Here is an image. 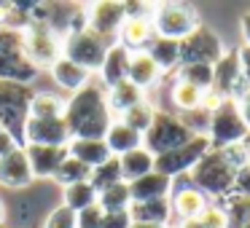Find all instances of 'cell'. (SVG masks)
<instances>
[{
	"label": "cell",
	"instance_id": "obj_27",
	"mask_svg": "<svg viewBox=\"0 0 250 228\" xmlns=\"http://www.w3.org/2000/svg\"><path fill=\"white\" fill-rule=\"evenodd\" d=\"M146 99V92L143 89H137L132 81H121L116 83V86L108 89V105H110V113L119 118V115H124L129 108H135L137 102H143Z\"/></svg>",
	"mask_w": 250,
	"mask_h": 228
},
{
	"label": "cell",
	"instance_id": "obj_24",
	"mask_svg": "<svg viewBox=\"0 0 250 228\" xmlns=\"http://www.w3.org/2000/svg\"><path fill=\"white\" fill-rule=\"evenodd\" d=\"M162 76L164 73L159 70V65L146 54V51H135V54L129 57V73H126V81H132L137 89L146 92V89L156 86Z\"/></svg>",
	"mask_w": 250,
	"mask_h": 228
},
{
	"label": "cell",
	"instance_id": "obj_6",
	"mask_svg": "<svg viewBox=\"0 0 250 228\" xmlns=\"http://www.w3.org/2000/svg\"><path fill=\"white\" fill-rule=\"evenodd\" d=\"M191 137H196V134H191V129L178 118V113L156 110L151 129L143 134V148L151 151L153 156H162V153H169V151H175V148L186 145Z\"/></svg>",
	"mask_w": 250,
	"mask_h": 228
},
{
	"label": "cell",
	"instance_id": "obj_28",
	"mask_svg": "<svg viewBox=\"0 0 250 228\" xmlns=\"http://www.w3.org/2000/svg\"><path fill=\"white\" fill-rule=\"evenodd\" d=\"M65 102L67 99L57 97V94L38 92L27 99V118H60V115H65Z\"/></svg>",
	"mask_w": 250,
	"mask_h": 228
},
{
	"label": "cell",
	"instance_id": "obj_34",
	"mask_svg": "<svg viewBox=\"0 0 250 228\" xmlns=\"http://www.w3.org/2000/svg\"><path fill=\"white\" fill-rule=\"evenodd\" d=\"M89 183L94 185V190H105V188H110V185H116V183H124V177H121V164H119V158L116 156H110L105 164H100V167H94L92 169V174H89Z\"/></svg>",
	"mask_w": 250,
	"mask_h": 228
},
{
	"label": "cell",
	"instance_id": "obj_12",
	"mask_svg": "<svg viewBox=\"0 0 250 228\" xmlns=\"http://www.w3.org/2000/svg\"><path fill=\"white\" fill-rule=\"evenodd\" d=\"M169 204H172V215L178 220H191V217H199L210 207V199L191 183V174H180L172 180Z\"/></svg>",
	"mask_w": 250,
	"mask_h": 228
},
{
	"label": "cell",
	"instance_id": "obj_41",
	"mask_svg": "<svg viewBox=\"0 0 250 228\" xmlns=\"http://www.w3.org/2000/svg\"><path fill=\"white\" fill-rule=\"evenodd\" d=\"M234 193H239V196H248V199H250V161L245 164L242 169H239V174H237V183H234Z\"/></svg>",
	"mask_w": 250,
	"mask_h": 228
},
{
	"label": "cell",
	"instance_id": "obj_30",
	"mask_svg": "<svg viewBox=\"0 0 250 228\" xmlns=\"http://www.w3.org/2000/svg\"><path fill=\"white\" fill-rule=\"evenodd\" d=\"M62 204L70 207L73 212H81L86 209V207L97 204V190H94V185L89 183H76V185H67V188H62Z\"/></svg>",
	"mask_w": 250,
	"mask_h": 228
},
{
	"label": "cell",
	"instance_id": "obj_23",
	"mask_svg": "<svg viewBox=\"0 0 250 228\" xmlns=\"http://www.w3.org/2000/svg\"><path fill=\"white\" fill-rule=\"evenodd\" d=\"M105 145H108L110 156H124V153L135 151V148H143V134L140 132H135L132 126H126L124 121L116 118L113 124H110V129L105 132Z\"/></svg>",
	"mask_w": 250,
	"mask_h": 228
},
{
	"label": "cell",
	"instance_id": "obj_31",
	"mask_svg": "<svg viewBox=\"0 0 250 228\" xmlns=\"http://www.w3.org/2000/svg\"><path fill=\"white\" fill-rule=\"evenodd\" d=\"M97 204L103 212H119V209H129L132 207V193H129V183H116L110 188L97 193Z\"/></svg>",
	"mask_w": 250,
	"mask_h": 228
},
{
	"label": "cell",
	"instance_id": "obj_49",
	"mask_svg": "<svg viewBox=\"0 0 250 228\" xmlns=\"http://www.w3.org/2000/svg\"><path fill=\"white\" fill-rule=\"evenodd\" d=\"M0 132H6V129H3V126H0Z\"/></svg>",
	"mask_w": 250,
	"mask_h": 228
},
{
	"label": "cell",
	"instance_id": "obj_33",
	"mask_svg": "<svg viewBox=\"0 0 250 228\" xmlns=\"http://www.w3.org/2000/svg\"><path fill=\"white\" fill-rule=\"evenodd\" d=\"M89 174H92V169L67 153V158L60 164V169H57V174H54L51 180H54L60 188H67V185H76V183H86Z\"/></svg>",
	"mask_w": 250,
	"mask_h": 228
},
{
	"label": "cell",
	"instance_id": "obj_44",
	"mask_svg": "<svg viewBox=\"0 0 250 228\" xmlns=\"http://www.w3.org/2000/svg\"><path fill=\"white\" fill-rule=\"evenodd\" d=\"M14 148H19V142L14 140L8 132H0V156H6V153H11Z\"/></svg>",
	"mask_w": 250,
	"mask_h": 228
},
{
	"label": "cell",
	"instance_id": "obj_48",
	"mask_svg": "<svg viewBox=\"0 0 250 228\" xmlns=\"http://www.w3.org/2000/svg\"><path fill=\"white\" fill-rule=\"evenodd\" d=\"M132 228H172V226H148V223H132Z\"/></svg>",
	"mask_w": 250,
	"mask_h": 228
},
{
	"label": "cell",
	"instance_id": "obj_37",
	"mask_svg": "<svg viewBox=\"0 0 250 228\" xmlns=\"http://www.w3.org/2000/svg\"><path fill=\"white\" fill-rule=\"evenodd\" d=\"M41 228H78L76 212H73L70 207H65V204H57L54 209H51L49 215L43 217Z\"/></svg>",
	"mask_w": 250,
	"mask_h": 228
},
{
	"label": "cell",
	"instance_id": "obj_15",
	"mask_svg": "<svg viewBox=\"0 0 250 228\" xmlns=\"http://www.w3.org/2000/svg\"><path fill=\"white\" fill-rule=\"evenodd\" d=\"M33 169H30L27 153H24V145L14 148L11 153L0 156V185L11 190H22L33 183Z\"/></svg>",
	"mask_w": 250,
	"mask_h": 228
},
{
	"label": "cell",
	"instance_id": "obj_32",
	"mask_svg": "<svg viewBox=\"0 0 250 228\" xmlns=\"http://www.w3.org/2000/svg\"><path fill=\"white\" fill-rule=\"evenodd\" d=\"M223 212H226V228H245L250 223V199L248 196L231 193L223 199Z\"/></svg>",
	"mask_w": 250,
	"mask_h": 228
},
{
	"label": "cell",
	"instance_id": "obj_4",
	"mask_svg": "<svg viewBox=\"0 0 250 228\" xmlns=\"http://www.w3.org/2000/svg\"><path fill=\"white\" fill-rule=\"evenodd\" d=\"M110 46H113V40H108L103 35L92 33L89 27H83V30H76V33L62 38V57H67L70 62L81 65L92 76H97Z\"/></svg>",
	"mask_w": 250,
	"mask_h": 228
},
{
	"label": "cell",
	"instance_id": "obj_26",
	"mask_svg": "<svg viewBox=\"0 0 250 228\" xmlns=\"http://www.w3.org/2000/svg\"><path fill=\"white\" fill-rule=\"evenodd\" d=\"M146 54L156 62L162 73H172L180 67V40H169V38L153 35L151 43L146 46Z\"/></svg>",
	"mask_w": 250,
	"mask_h": 228
},
{
	"label": "cell",
	"instance_id": "obj_17",
	"mask_svg": "<svg viewBox=\"0 0 250 228\" xmlns=\"http://www.w3.org/2000/svg\"><path fill=\"white\" fill-rule=\"evenodd\" d=\"M49 76H51V81H54L60 89H65L67 94L81 92V89H83V86H86V83L94 78L89 70H83L81 65L70 62L67 57H60V59H57L54 65L49 67Z\"/></svg>",
	"mask_w": 250,
	"mask_h": 228
},
{
	"label": "cell",
	"instance_id": "obj_18",
	"mask_svg": "<svg viewBox=\"0 0 250 228\" xmlns=\"http://www.w3.org/2000/svg\"><path fill=\"white\" fill-rule=\"evenodd\" d=\"M153 38V24L151 19H137V17H126L124 24H121L119 30V38H116V43L124 46L126 51H146V46L151 43Z\"/></svg>",
	"mask_w": 250,
	"mask_h": 228
},
{
	"label": "cell",
	"instance_id": "obj_25",
	"mask_svg": "<svg viewBox=\"0 0 250 228\" xmlns=\"http://www.w3.org/2000/svg\"><path fill=\"white\" fill-rule=\"evenodd\" d=\"M119 164H121V177L124 183H135V180L146 177L148 172L156 169V156L146 148H135V151L119 156Z\"/></svg>",
	"mask_w": 250,
	"mask_h": 228
},
{
	"label": "cell",
	"instance_id": "obj_13",
	"mask_svg": "<svg viewBox=\"0 0 250 228\" xmlns=\"http://www.w3.org/2000/svg\"><path fill=\"white\" fill-rule=\"evenodd\" d=\"M73 140L65 115L60 118H27L24 121V145H60L67 148Z\"/></svg>",
	"mask_w": 250,
	"mask_h": 228
},
{
	"label": "cell",
	"instance_id": "obj_43",
	"mask_svg": "<svg viewBox=\"0 0 250 228\" xmlns=\"http://www.w3.org/2000/svg\"><path fill=\"white\" fill-rule=\"evenodd\" d=\"M237 108H239V113H242L245 124H248V129H250V86L237 97Z\"/></svg>",
	"mask_w": 250,
	"mask_h": 228
},
{
	"label": "cell",
	"instance_id": "obj_40",
	"mask_svg": "<svg viewBox=\"0 0 250 228\" xmlns=\"http://www.w3.org/2000/svg\"><path fill=\"white\" fill-rule=\"evenodd\" d=\"M103 228H132V215H129V209L105 212V217H103Z\"/></svg>",
	"mask_w": 250,
	"mask_h": 228
},
{
	"label": "cell",
	"instance_id": "obj_7",
	"mask_svg": "<svg viewBox=\"0 0 250 228\" xmlns=\"http://www.w3.org/2000/svg\"><path fill=\"white\" fill-rule=\"evenodd\" d=\"M151 24H153V35H159V38L183 40L202 22L194 6H188V3H156L151 14Z\"/></svg>",
	"mask_w": 250,
	"mask_h": 228
},
{
	"label": "cell",
	"instance_id": "obj_45",
	"mask_svg": "<svg viewBox=\"0 0 250 228\" xmlns=\"http://www.w3.org/2000/svg\"><path fill=\"white\" fill-rule=\"evenodd\" d=\"M239 27H242V38H245V43H250V11L242 17V24H239Z\"/></svg>",
	"mask_w": 250,
	"mask_h": 228
},
{
	"label": "cell",
	"instance_id": "obj_8",
	"mask_svg": "<svg viewBox=\"0 0 250 228\" xmlns=\"http://www.w3.org/2000/svg\"><path fill=\"white\" fill-rule=\"evenodd\" d=\"M22 43L27 59L38 70H49L62 57V35H57L49 24H27L22 30Z\"/></svg>",
	"mask_w": 250,
	"mask_h": 228
},
{
	"label": "cell",
	"instance_id": "obj_39",
	"mask_svg": "<svg viewBox=\"0 0 250 228\" xmlns=\"http://www.w3.org/2000/svg\"><path fill=\"white\" fill-rule=\"evenodd\" d=\"M103 217H105V212L100 209V204H92L86 209L76 212L78 228H103Z\"/></svg>",
	"mask_w": 250,
	"mask_h": 228
},
{
	"label": "cell",
	"instance_id": "obj_14",
	"mask_svg": "<svg viewBox=\"0 0 250 228\" xmlns=\"http://www.w3.org/2000/svg\"><path fill=\"white\" fill-rule=\"evenodd\" d=\"M126 19L124 3H113V0H103V3H92L86 8V24L92 33L103 35V38L113 40L119 38V30Z\"/></svg>",
	"mask_w": 250,
	"mask_h": 228
},
{
	"label": "cell",
	"instance_id": "obj_3",
	"mask_svg": "<svg viewBox=\"0 0 250 228\" xmlns=\"http://www.w3.org/2000/svg\"><path fill=\"white\" fill-rule=\"evenodd\" d=\"M38 67L27 59V51L22 43V30L0 27V83L22 86L35 81Z\"/></svg>",
	"mask_w": 250,
	"mask_h": 228
},
{
	"label": "cell",
	"instance_id": "obj_46",
	"mask_svg": "<svg viewBox=\"0 0 250 228\" xmlns=\"http://www.w3.org/2000/svg\"><path fill=\"white\" fill-rule=\"evenodd\" d=\"M239 145H242V151H245V156H248V161H250V132L248 134H245V140L239 142Z\"/></svg>",
	"mask_w": 250,
	"mask_h": 228
},
{
	"label": "cell",
	"instance_id": "obj_22",
	"mask_svg": "<svg viewBox=\"0 0 250 228\" xmlns=\"http://www.w3.org/2000/svg\"><path fill=\"white\" fill-rule=\"evenodd\" d=\"M67 153L73 158H78L81 164H86L89 169L100 167L110 158V151L105 145V140H92V137H73L67 142Z\"/></svg>",
	"mask_w": 250,
	"mask_h": 228
},
{
	"label": "cell",
	"instance_id": "obj_10",
	"mask_svg": "<svg viewBox=\"0 0 250 228\" xmlns=\"http://www.w3.org/2000/svg\"><path fill=\"white\" fill-rule=\"evenodd\" d=\"M207 151H210V140L202 137V134H196V137H191L186 145L156 156V172L167 174L169 180L180 177V174H188L191 169L202 161V156H205Z\"/></svg>",
	"mask_w": 250,
	"mask_h": 228
},
{
	"label": "cell",
	"instance_id": "obj_16",
	"mask_svg": "<svg viewBox=\"0 0 250 228\" xmlns=\"http://www.w3.org/2000/svg\"><path fill=\"white\" fill-rule=\"evenodd\" d=\"M30 169L35 180H51L60 169V164L67 158V148L60 145H24Z\"/></svg>",
	"mask_w": 250,
	"mask_h": 228
},
{
	"label": "cell",
	"instance_id": "obj_11",
	"mask_svg": "<svg viewBox=\"0 0 250 228\" xmlns=\"http://www.w3.org/2000/svg\"><path fill=\"white\" fill-rule=\"evenodd\" d=\"M245 89H248V83L242 78V67H239L237 51H226L212 65V86L207 94L218 102V99H237Z\"/></svg>",
	"mask_w": 250,
	"mask_h": 228
},
{
	"label": "cell",
	"instance_id": "obj_19",
	"mask_svg": "<svg viewBox=\"0 0 250 228\" xmlns=\"http://www.w3.org/2000/svg\"><path fill=\"white\" fill-rule=\"evenodd\" d=\"M129 57H132V51H126L124 46H119V43H113L108 49L105 62H103V67H100V73H97L100 83H103L105 89L126 81V73H129Z\"/></svg>",
	"mask_w": 250,
	"mask_h": 228
},
{
	"label": "cell",
	"instance_id": "obj_35",
	"mask_svg": "<svg viewBox=\"0 0 250 228\" xmlns=\"http://www.w3.org/2000/svg\"><path fill=\"white\" fill-rule=\"evenodd\" d=\"M153 115H156V108H153L148 99H143V102H137L135 108L126 110L124 115H119V121H124V124L132 126L135 132L146 134V132L151 129V124H153Z\"/></svg>",
	"mask_w": 250,
	"mask_h": 228
},
{
	"label": "cell",
	"instance_id": "obj_5",
	"mask_svg": "<svg viewBox=\"0 0 250 228\" xmlns=\"http://www.w3.org/2000/svg\"><path fill=\"white\" fill-rule=\"evenodd\" d=\"M242 113L237 108V99H218L215 108L210 110V126H207V140L210 148H229L239 145L248 134Z\"/></svg>",
	"mask_w": 250,
	"mask_h": 228
},
{
	"label": "cell",
	"instance_id": "obj_2",
	"mask_svg": "<svg viewBox=\"0 0 250 228\" xmlns=\"http://www.w3.org/2000/svg\"><path fill=\"white\" fill-rule=\"evenodd\" d=\"M245 164H248V156H245L242 145L210 148L188 174H191V183L207 199H226V196L234 193L237 174Z\"/></svg>",
	"mask_w": 250,
	"mask_h": 228
},
{
	"label": "cell",
	"instance_id": "obj_1",
	"mask_svg": "<svg viewBox=\"0 0 250 228\" xmlns=\"http://www.w3.org/2000/svg\"><path fill=\"white\" fill-rule=\"evenodd\" d=\"M65 121L70 126L73 137H92L103 140L116 115L108 105V89L100 83V78H92L81 92L70 94L65 102Z\"/></svg>",
	"mask_w": 250,
	"mask_h": 228
},
{
	"label": "cell",
	"instance_id": "obj_42",
	"mask_svg": "<svg viewBox=\"0 0 250 228\" xmlns=\"http://www.w3.org/2000/svg\"><path fill=\"white\" fill-rule=\"evenodd\" d=\"M237 57H239V67H242V78H245V83L250 86V43L239 46Z\"/></svg>",
	"mask_w": 250,
	"mask_h": 228
},
{
	"label": "cell",
	"instance_id": "obj_21",
	"mask_svg": "<svg viewBox=\"0 0 250 228\" xmlns=\"http://www.w3.org/2000/svg\"><path fill=\"white\" fill-rule=\"evenodd\" d=\"M129 215H132V223H148V226H169V223H172V217H175L169 199L132 201Z\"/></svg>",
	"mask_w": 250,
	"mask_h": 228
},
{
	"label": "cell",
	"instance_id": "obj_29",
	"mask_svg": "<svg viewBox=\"0 0 250 228\" xmlns=\"http://www.w3.org/2000/svg\"><path fill=\"white\" fill-rule=\"evenodd\" d=\"M169 99H172V105H175V110H178V113H188V110L205 108L207 92H202V89L191 86V83L175 81L172 89H169Z\"/></svg>",
	"mask_w": 250,
	"mask_h": 228
},
{
	"label": "cell",
	"instance_id": "obj_50",
	"mask_svg": "<svg viewBox=\"0 0 250 228\" xmlns=\"http://www.w3.org/2000/svg\"><path fill=\"white\" fill-rule=\"evenodd\" d=\"M245 228H250V223H248V226H245Z\"/></svg>",
	"mask_w": 250,
	"mask_h": 228
},
{
	"label": "cell",
	"instance_id": "obj_47",
	"mask_svg": "<svg viewBox=\"0 0 250 228\" xmlns=\"http://www.w3.org/2000/svg\"><path fill=\"white\" fill-rule=\"evenodd\" d=\"M6 226V204H3V199H0V228Z\"/></svg>",
	"mask_w": 250,
	"mask_h": 228
},
{
	"label": "cell",
	"instance_id": "obj_9",
	"mask_svg": "<svg viewBox=\"0 0 250 228\" xmlns=\"http://www.w3.org/2000/svg\"><path fill=\"white\" fill-rule=\"evenodd\" d=\"M223 54H226L223 40L218 38L215 30L205 24H199L194 33L180 40V65H215Z\"/></svg>",
	"mask_w": 250,
	"mask_h": 228
},
{
	"label": "cell",
	"instance_id": "obj_38",
	"mask_svg": "<svg viewBox=\"0 0 250 228\" xmlns=\"http://www.w3.org/2000/svg\"><path fill=\"white\" fill-rule=\"evenodd\" d=\"M178 118L191 129V134H202V137H207V126H210V110H207V108L188 110V113H178Z\"/></svg>",
	"mask_w": 250,
	"mask_h": 228
},
{
	"label": "cell",
	"instance_id": "obj_36",
	"mask_svg": "<svg viewBox=\"0 0 250 228\" xmlns=\"http://www.w3.org/2000/svg\"><path fill=\"white\" fill-rule=\"evenodd\" d=\"M175 81L191 83V86L202 89V92H210L212 86V65H180L175 73Z\"/></svg>",
	"mask_w": 250,
	"mask_h": 228
},
{
	"label": "cell",
	"instance_id": "obj_20",
	"mask_svg": "<svg viewBox=\"0 0 250 228\" xmlns=\"http://www.w3.org/2000/svg\"><path fill=\"white\" fill-rule=\"evenodd\" d=\"M129 193L132 201H153V199H169L172 193V180L162 172H148L146 177L129 183Z\"/></svg>",
	"mask_w": 250,
	"mask_h": 228
}]
</instances>
